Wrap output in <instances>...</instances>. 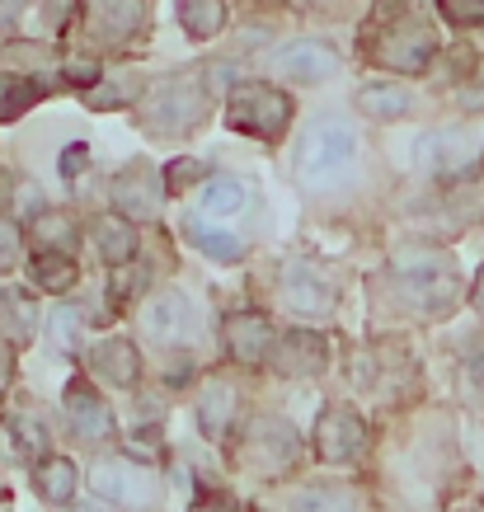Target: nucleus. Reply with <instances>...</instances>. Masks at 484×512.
I'll use <instances>...</instances> for the list:
<instances>
[{
    "label": "nucleus",
    "instance_id": "6e6552de",
    "mask_svg": "<svg viewBox=\"0 0 484 512\" xmlns=\"http://www.w3.org/2000/svg\"><path fill=\"white\" fill-rule=\"evenodd\" d=\"M297 447H301L297 433L282 419H259L245 433V461L259 475H287V470L297 466Z\"/></svg>",
    "mask_w": 484,
    "mask_h": 512
},
{
    "label": "nucleus",
    "instance_id": "49530a36",
    "mask_svg": "<svg viewBox=\"0 0 484 512\" xmlns=\"http://www.w3.org/2000/svg\"><path fill=\"white\" fill-rule=\"evenodd\" d=\"M470 301H475V311H484V268H480V278H475V292H470Z\"/></svg>",
    "mask_w": 484,
    "mask_h": 512
},
{
    "label": "nucleus",
    "instance_id": "72a5a7b5",
    "mask_svg": "<svg viewBox=\"0 0 484 512\" xmlns=\"http://www.w3.org/2000/svg\"><path fill=\"white\" fill-rule=\"evenodd\" d=\"M24 254V231H19L10 217H0V273H10Z\"/></svg>",
    "mask_w": 484,
    "mask_h": 512
},
{
    "label": "nucleus",
    "instance_id": "b1692460",
    "mask_svg": "<svg viewBox=\"0 0 484 512\" xmlns=\"http://www.w3.org/2000/svg\"><path fill=\"white\" fill-rule=\"evenodd\" d=\"M198 202H203V212H212V217H240L250 198H245V184H240V179L217 174V179H207V188L198 193Z\"/></svg>",
    "mask_w": 484,
    "mask_h": 512
},
{
    "label": "nucleus",
    "instance_id": "e433bc0d",
    "mask_svg": "<svg viewBox=\"0 0 484 512\" xmlns=\"http://www.w3.org/2000/svg\"><path fill=\"white\" fill-rule=\"evenodd\" d=\"M207 174V160H179V165H170V174H165V188L170 193H184L193 179H203Z\"/></svg>",
    "mask_w": 484,
    "mask_h": 512
},
{
    "label": "nucleus",
    "instance_id": "09e8293b",
    "mask_svg": "<svg viewBox=\"0 0 484 512\" xmlns=\"http://www.w3.org/2000/svg\"><path fill=\"white\" fill-rule=\"evenodd\" d=\"M480 512H484V508H480Z\"/></svg>",
    "mask_w": 484,
    "mask_h": 512
},
{
    "label": "nucleus",
    "instance_id": "473e14b6",
    "mask_svg": "<svg viewBox=\"0 0 484 512\" xmlns=\"http://www.w3.org/2000/svg\"><path fill=\"white\" fill-rule=\"evenodd\" d=\"M146 287V268L141 264H127V268H118L113 273V287H109V301L113 306H123V301H132V296Z\"/></svg>",
    "mask_w": 484,
    "mask_h": 512
},
{
    "label": "nucleus",
    "instance_id": "7ed1b4c3",
    "mask_svg": "<svg viewBox=\"0 0 484 512\" xmlns=\"http://www.w3.org/2000/svg\"><path fill=\"white\" fill-rule=\"evenodd\" d=\"M207 118V94L193 80H165L141 99V123L160 137H184Z\"/></svg>",
    "mask_w": 484,
    "mask_h": 512
},
{
    "label": "nucleus",
    "instance_id": "37998d69",
    "mask_svg": "<svg viewBox=\"0 0 484 512\" xmlns=\"http://www.w3.org/2000/svg\"><path fill=\"white\" fill-rule=\"evenodd\" d=\"M19 15H24V0H0V33L15 29Z\"/></svg>",
    "mask_w": 484,
    "mask_h": 512
},
{
    "label": "nucleus",
    "instance_id": "f3484780",
    "mask_svg": "<svg viewBox=\"0 0 484 512\" xmlns=\"http://www.w3.org/2000/svg\"><path fill=\"white\" fill-rule=\"evenodd\" d=\"M235 409H240L235 386H226V381H207L203 395H198V428H203L212 442H221V437L231 433Z\"/></svg>",
    "mask_w": 484,
    "mask_h": 512
},
{
    "label": "nucleus",
    "instance_id": "f03ea898",
    "mask_svg": "<svg viewBox=\"0 0 484 512\" xmlns=\"http://www.w3.org/2000/svg\"><path fill=\"white\" fill-rule=\"evenodd\" d=\"M353 156H358L353 127L339 123V118H320V123L306 132V141H301V160H297L301 184H315V188L339 184V179L353 170Z\"/></svg>",
    "mask_w": 484,
    "mask_h": 512
},
{
    "label": "nucleus",
    "instance_id": "a211bd4d",
    "mask_svg": "<svg viewBox=\"0 0 484 512\" xmlns=\"http://www.w3.org/2000/svg\"><path fill=\"white\" fill-rule=\"evenodd\" d=\"M146 19V0H94V33L104 43H123L141 29Z\"/></svg>",
    "mask_w": 484,
    "mask_h": 512
},
{
    "label": "nucleus",
    "instance_id": "2eb2a0df",
    "mask_svg": "<svg viewBox=\"0 0 484 512\" xmlns=\"http://www.w3.org/2000/svg\"><path fill=\"white\" fill-rule=\"evenodd\" d=\"M282 301H287V311L306 315V320H325V315H334V287L306 264L287 268V278H282Z\"/></svg>",
    "mask_w": 484,
    "mask_h": 512
},
{
    "label": "nucleus",
    "instance_id": "412c9836",
    "mask_svg": "<svg viewBox=\"0 0 484 512\" xmlns=\"http://www.w3.org/2000/svg\"><path fill=\"white\" fill-rule=\"evenodd\" d=\"M33 484L47 503H71L76 498V484H80V470L66 461V456H47L43 466L33 470Z\"/></svg>",
    "mask_w": 484,
    "mask_h": 512
},
{
    "label": "nucleus",
    "instance_id": "c9c22d12",
    "mask_svg": "<svg viewBox=\"0 0 484 512\" xmlns=\"http://www.w3.org/2000/svg\"><path fill=\"white\" fill-rule=\"evenodd\" d=\"M442 15L470 29V24H484V0H442Z\"/></svg>",
    "mask_w": 484,
    "mask_h": 512
},
{
    "label": "nucleus",
    "instance_id": "f257e3e1",
    "mask_svg": "<svg viewBox=\"0 0 484 512\" xmlns=\"http://www.w3.org/2000/svg\"><path fill=\"white\" fill-rule=\"evenodd\" d=\"M395 287L409 301V311L419 315H447L461 296V282H456V268L447 254L438 249H400L391 259Z\"/></svg>",
    "mask_w": 484,
    "mask_h": 512
},
{
    "label": "nucleus",
    "instance_id": "79ce46f5",
    "mask_svg": "<svg viewBox=\"0 0 484 512\" xmlns=\"http://www.w3.org/2000/svg\"><path fill=\"white\" fill-rule=\"evenodd\" d=\"M203 80H212V85H207V90H226V85H231L235 80V66H226V62H212L203 71Z\"/></svg>",
    "mask_w": 484,
    "mask_h": 512
},
{
    "label": "nucleus",
    "instance_id": "cd10ccee",
    "mask_svg": "<svg viewBox=\"0 0 484 512\" xmlns=\"http://www.w3.org/2000/svg\"><path fill=\"white\" fill-rule=\"evenodd\" d=\"M0 339L5 343H15V348H24V343L33 339V306H29V296H0Z\"/></svg>",
    "mask_w": 484,
    "mask_h": 512
},
{
    "label": "nucleus",
    "instance_id": "de8ad7c7",
    "mask_svg": "<svg viewBox=\"0 0 484 512\" xmlns=\"http://www.w3.org/2000/svg\"><path fill=\"white\" fill-rule=\"evenodd\" d=\"M71 512H104V508H94V503H85V508H71Z\"/></svg>",
    "mask_w": 484,
    "mask_h": 512
},
{
    "label": "nucleus",
    "instance_id": "ea45409f",
    "mask_svg": "<svg viewBox=\"0 0 484 512\" xmlns=\"http://www.w3.org/2000/svg\"><path fill=\"white\" fill-rule=\"evenodd\" d=\"M193 512H245V508H240V498H231V494H207L203 503H193Z\"/></svg>",
    "mask_w": 484,
    "mask_h": 512
},
{
    "label": "nucleus",
    "instance_id": "4c0bfd02",
    "mask_svg": "<svg viewBox=\"0 0 484 512\" xmlns=\"http://www.w3.org/2000/svg\"><path fill=\"white\" fill-rule=\"evenodd\" d=\"M76 329H80L76 311H57V315H52V339H57V348H62V353H71V348H76Z\"/></svg>",
    "mask_w": 484,
    "mask_h": 512
},
{
    "label": "nucleus",
    "instance_id": "c03bdc74",
    "mask_svg": "<svg viewBox=\"0 0 484 512\" xmlns=\"http://www.w3.org/2000/svg\"><path fill=\"white\" fill-rule=\"evenodd\" d=\"M10 376H15V362H10V353L0 348V395H5V386H10Z\"/></svg>",
    "mask_w": 484,
    "mask_h": 512
},
{
    "label": "nucleus",
    "instance_id": "c756f323",
    "mask_svg": "<svg viewBox=\"0 0 484 512\" xmlns=\"http://www.w3.org/2000/svg\"><path fill=\"white\" fill-rule=\"evenodd\" d=\"M137 99H146L137 76H113V80H99L94 90H85L90 109H123V104H137Z\"/></svg>",
    "mask_w": 484,
    "mask_h": 512
},
{
    "label": "nucleus",
    "instance_id": "2f4dec72",
    "mask_svg": "<svg viewBox=\"0 0 484 512\" xmlns=\"http://www.w3.org/2000/svg\"><path fill=\"white\" fill-rule=\"evenodd\" d=\"M10 433H15L19 451H24L29 461H38V466H43V461H47V428H43V423L33 419V414H15V419H10Z\"/></svg>",
    "mask_w": 484,
    "mask_h": 512
},
{
    "label": "nucleus",
    "instance_id": "ddd939ff",
    "mask_svg": "<svg viewBox=\"0 0 484 512\" xmlns=\"http://www.w3.org/2000/svg\"><path fill=\"white\" fill-rule=\"evenodd\" d=\"M66 419H71V433H76L80 442H104V437H113V409L104 404V395L94 386H85V381H71V390H66Z\"/></svg>",
    "mask_w": 484,
    "mask_h": 512
},
{
    "label": "nucleus",
    "instance_id": "4468645a",
    "mask_svg": "<svg viewBox=\"0 0 484 512\" xmlns=\"http://www.w3.org/2000/svg\"><path fill=\"white\" fill-rule=\"evenodd\" d=\"M475 151H480V141L470 137V132L447 127V132H428L419 141V165L428 174H461L475 160Z\"/></svg>",
    "mask_w": 484,
    "mask_h": 512
},
{
    "label": "nucleus",
    "instance_id": "7c9ffc66",
    "mask_svg": "<svg viewBox=\"0 0 484 512\" xmlns=\"http://www.w3.org/2000/svg\"><path fill=\"white\" fill-rule=\"evenodd\" d=\"M33 235L43 240L47 254H66V249H71V240H76V221L66 217V212H38Z\"/></svg>",
    "mask_w": 484,
    "mask_h": 512
},
{
    "label": "nucleus",
    "instance_id": "f704fd0d",
    "mask_svg": "<svg viewBox=\"0 0 484 512\" xmlns=\"http://www.w3.org/2000/svg\"><path fill=\"white\" fill-rule=\"evenodd\" d=\"M76 15H80V0H43V24H47V33L71 29V24H76Z\"/></svg>",
    "mask_w": 484,
    "mask_h": 512
},
{
    "label": "nucleus",
    "instance_id": "dca6fc26",
    "mask_svg": "<svg viewBox=\"0 0 484 512\" xmlns=\"http://www.w3.org/2000/svg\"><path fill=\"white\" fill-rule=\"evenodd\" d=\"M325 357H329V348L320 334L292 329V334H282V343L273 348V367H278L282 376H315L325 367Z\"/></svg>",
    "mask_w": 484,
    "mask_h": 512
},
{
    "label": "nucleus",
    "instance_id": "4be33fe9",
    "mask_svg": "<svg viewBox=\"0 0 484 512\" xmlns=\"http://www.w3.org/2000/svg\"><path fill=\"white\" fill-rule=\"evenodd\" d=\"M76 259L71 254H47V249H38L29 259V278L33 287H43V292H66V287H76Z\"/></svg>",
    "mask_w": 484,
    "mask_h": 512
},
{
    "label": "nucleus",
    "instance_id": "6ab92c4d",
    "mask_svg": "<svg viewBox=\"0 0 484 512\" xmlns=\"http://www.w3.org/2000/svg\"><path fill=\"white\" fill-rule=\"evenodd\" d=\"M94 245L104 254V264H113V268H127L137 259V231H132V221L118 217V212L94 221Z\"/></svg>",
    "mask_w": 484,
    "mask_h": 512
},
{
    "label": "nucleus",
    "instance_id": "c85d7f7f",
    "mask_svg": "<svg viewBox=\"0 0 484 512\" xmlns=\"http://www.w3.org/2000/svg\"><path fill=\"white\" fill-rule=\"evenodd\" d=\"M43 85L29 76H0V123H15L19 113H29L38 104Z\"/></svg>",
    "mask_w": 484,
    "mask_h": 512
},
{
    "label": "nucleus",
    "instance_id": "9b49d317",
    "mask_svg": "<svg viewBox=\"0 0 484 512\" xmlns=\"http://www.w3.org/2000/svg\"><path fill=\"white\" fill-rule=\"evenodd\" d=\"M141 325H146V339H156L160 348H170V343H188L193 339V325H198V315L188 306L184 292H160L151 301V311L141 315Z\"/></svg>",
    "mask_w": 484,
    "mask_h": 512
},
{
    "label": "nucleus",
    "instance_id": "bb28decb",
    "mask_svg": "<svg viewBox=\"0 0 484 512\" xmlns=\"http://www.w3.org/2000/svg\"><path fill=\"white\" fill-rule=\"evenodd\" d=\"M188 240L203 249V254H212V259H221V264H235L240 254H245V240L231 231H217V226H207V221H188Z\"/></svg>",
    "mask_w": 484,
    "mask_h": 512
},
{
    "label": "nucleus",
    "instance_id": "0eeeda50",
    "mask_svg": "<svg viewBox=\"0 0 484 512\" xmlns=\"http://www.w3.org/2000/svg\"><path fill=\"white\" fill-rule=\"evenodd\" d=\"M433 52H438V38L428 24H391V29L381 33V43H376V62L386 66V71H405V76H419L423 66L433 62Z\"/></svg>",
    "mask_w": 484,
    "mask_h": 512
},
{
    "label": "nucleus",
    "instance_id": "5701e85b",
    "mask_svg": "<svg viewBox=\"0 0 484 512\" xmlns=\"http://www.w3.org/2000/svg\"><path fill=\"white\" fill-rule=\"evenodd\" d=\"M179 24L188 29V38H217L226 29V5L221 0H179Z\"/></svg>",
    "mask_w": 484,
    "mask_h": 512
},
{
    "label": "nucleus",
    "instance_id": "58836bf2",
    "mask_svg": "<svg viewBox=\"0 0 484 512\" xmlns=\"http://www.w3.org/2000/svg\"><path fill=\"white\" fill-rule=\"evenodd\" d=\"M66 80L71 85H99V62H90V57H76V62H66Z\"/></svg>",
    "mask_w": 484,
    "mask_h": 512
},
{
    "label": "nucleus",
    "instance_id": "f8f14e48",
    "mask_svg": "<svg viewBox=\"0 0 484 512\" xmlns=\"http://www.w3.org/2000/svg\"><path fill=\"white\" fill-rule=\"evenodd\" d=\"M226 353L240 367H259L273 353V320L264 311H240L226 320Z\"/></svg>",
    "mask_w": 484,
    "mask_h": 512
},
{
    "label": "nucleus",
    "instance_id": "a19ab883",
    "mask_svg": "<svg viewBox=\"0 0 484 512\" xmlns=\"http://www.w3.org/2000/svg\"><path fill=\"white\" fill-rule=\"evenodd\" d=\"M85 165H90V151H85V146H66V156H62V174H66V179H76Z\"/></svg>",
    "mask_w": 484,
    "mask_h": 512
},
{
    "label": "nucleus",
    "instance_id": "423d86ee",
    "mask_svg": "<svg viewBox=\"0 0 484 512\" xmlns=\"http://www.w3.org/2000/svg\"><path fill=\"white\" fill-rule=\"evenodd\" d=\"M90 484L99 498H109V503H123V508L141 512L151 508L160 494L156 475L146 466H132V461H99V466L90 470Z\"/></svg>",
    "mask_w": 484,
    "mask_h": 512
},
{
    "label": "nucleus",
    "instance_id": "9d476101",
    "mask_svg": "<svg viewBox=\"0 0 484 512\" xmlns=\"http://www.w3.org/2000/svg\"><path fill=\"white\" fill-rule=\"evenodd\" d=\"M268 66H273V76L315 85V80H329L334 71H339V52H334L329 43H320V38H301V43L278 47V52L268 57Z\"/></svg>",
    "mask_w": 484,
    "mask_h": 512
},
{
    "label": "nucleus",
    "instance_id": "a18cd8bd",
    "mask_svg": "<svg viewBox=\"0 0 484 512\" xmlns=\"http://www.w3.org/2000/svg\"><path fill=\"white\" fill-rule=\"evenodd\" d=\"M400 5H405V0H376V15H381V19H395V15H400Z\"/></svg>",
    "mask_w": 484,
    "mask_h": 512
},
{
    "label": "nucleus",
    "instance_id": "aec40b11",
    "mask_svg": "<svg viewBox=\"0 0 484 512\" xmlns=\"http://www.w3.org/2000/svg\"><path fill=\"white\" fill-rule=\"evenodd\" d=\"M94 372L113 381V386H137L141 376V353L127 339H104L94 348Z\"/></svg>",
    "mask_w": 484,
    "mask_h": 512
},
{
    "label": "nucleus",
    "instance_id": "a878e982",
    "mask_svg": "<svg viewBox=\"0 0 484 512\" xmlns=\"http://www.w3.org/2000/svg\"><path fill=\"white\" fill-rule=\"evenodd\" d=\"M358 113L386 123V118H405L409 113V94L395 90V85H362L358 90Z\"/></svg>",
    "mask_w": 484,
    "mask_h": 512
},
{
    "label": "nucleus",
    "instance_id": "20e7f679",
    "mask_svg": "<svg viewBox=\"0 0 484 512\" xmlns=\"http://www.w3.org/2000/svg\"><path fill=\"white\" fill-rule=\"evenodd\" d=\"M235 132H250V137H282L292 123V99L273 85H240L226 104Z\"/></svg>",
    "mask_w": 484,
    "mask_h": 512
},
{
    "label": "nucleus",
    "instance_id": "39448f33",
    "mask_svg": "<svg viewBox=\"0 0 484 512\" xmlns=\"http://www.w3.org/2000/svg\"><path fill=\"white\" fill-rule=\"evenodd\" d=\"M367 451V423H362L358 409L348 404H329L320 423H315V456L329 461V466H348Z\"/></svg>",
    "mask_w": 484,
    "mask_h": 512
},
{
    "label": "nucleus",
    "instance_id": "393cba45",
    "mask_svg": "<svg viewBox=\"0 0 484 512\" xmlns=\"http://www.w3.org/2000/svg\"><path fill=\"white\" fill-rule=\"evenodd\" d=\"M292 512H358V494L344 484H311L292 498Z\"/></svg>",
    "mask_w": 484,
    "mask_h": 512
},
{
    "label": "nucleus",
    "instance_id": "1a4fd4ad",
    "mask_svg": "<svg viewBox=\"0 0 484 512\" xmlns=\"http://www.w3.org/2000/svg\"><path fill=\"white\" fill-rule=\"evenodd\" d=\"M160 193H170L165 179H160L151 165H132L113 179V207H118V217L127 221H156L160 217Z\"/></svg>",
    "mask_w": 484,
    "mask_h": 512
}]
</instances>
